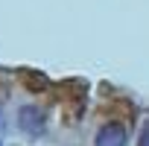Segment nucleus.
<instances>
[{
  "instance_id": "1",
  "label": "nucleus",
  "mask_w": 149,
  "mask_h": 146,
  "mask_svg": "<svg viewBox=\"0 0 149 146\" xmlns=\"http://www.w3.org/2000/svg\"><path fill=\"white\" fill-rule=\"evenodd\" d=\"M18 126H21L26 134L38 137V134L44 131V111L35 108V105H24V108L18 111Z\"/></svg>"
},
{
  "instance_id": "2",
  "label": "nucleus",
  "mask_w": 149,
  "mask_h": 146,
  "mask_svg": "<svg viewBox=\"0 0 149 146\" xmlns=\"http://www.w3.org/2000/svg\"><path fill=\"white\" fill-rule=\"evenodd\" d=\"M126 137H129V131H126L123 123H105L97 131L94 146H126Z\"/></svg>"
},
{
  "instance_id": "3",
  "label": "nucleus",
  "mask_w": 149,
  "mask_h": 146,
  "mask_svg": "<svg viewBox=\"0 0 149 146\" xmlns=\"http://www.w3.org/2000/svg\"><path fill=\"white\" fill-rule=\"evenodd\" d=\"M137 146H149V123L143 126V131H140V143Z\"/></svg>"
},
{
  "instance_id": "4",
  "label": "nucleus",
  "mask_w": 149,
  "mask_h": 146,
  "mask_svg": "<svg viewBox=\"0 0 149 146\" xmlns=\"http://www.w3.org/2000/svg\"><path fill=\"white\" fill-rule=\"evenodd\" d=\"M0 126H3V117H0Z\"/></svg>"
}]
</instances>
